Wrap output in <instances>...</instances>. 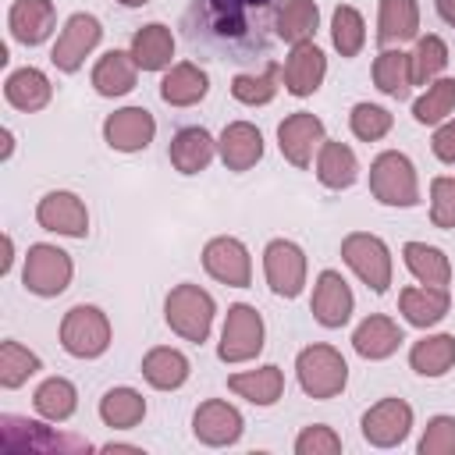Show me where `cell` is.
Wrapping results in <instances>:
<instances>
[{
	"instance_id": "cell-23",
	"label": "cell",
	"mask_w": 455,
	"mask_h": 455,
	"mask_svg": "<svg viewBox=\"0 0 455 455\" xmlns=\"http://www.w3.org/2000/svg\"><path fill=\"white\" fill-rule=\"evenodd\" d=\"M135 57L124 50H110L100 57V64L92 68V85L100 96H124L135 85Z\"/></svg>"
},
{
	"instance_id": "cell-50",
	"label": "cell",
	"mask_w": 455,
	"mask_h": 455,
	"mask_svg": "<svg viewBox=\"0 0 455 455\" xmlns=\"http://www.w3.org/2000/svg\"><path fill=\"white\" fill-rule=\"evenodd\" d=\"M11 270V235H4V259H0V274Z\"/></svg>"
},
{
	"instance_id": "cell-16",
	"label": "cell",
	"mask_w": 455,
	"mask_h": 455,
	"mask_svg": "<svg viewBox=\"0 0 455 455\" xmlns=\"http://www.w3.org/2000/svg\"><path fill=\"white\" fill-rule=\"evenodd\" d=\"M313 316L323 327H341L352 316V288L338 270H323L313 288Z\"/></svg>"
},
{
	"instance_id": "cell-30",
	"label": "cell",
	"mask_w": 455,
	"mask_h": 455,
	"mask_svg": "<svg viewBox=\"0 0 455 455\" xmlns=\"http://www.w3.org/2000/svg\"><path fill=\"white\" fill-rule=\"evenodd\" d=\"M359 174V164H355V153L345 146V142H323L320 146V156H316V178L327 185V188H348Z\"/></svg>"
},
{
	"instance_id": "cell-13",
	"label": "cell",
	"mask_w": 455,
	"mask_h": 455,
	"mask_svg": "<svg viewBox=\"0 0 455 455\" xmlns=\"http://www.w3.org/2000/svg\"><path fill=\"white\" fill-rule=\"evenodd\" d=\"M203 267L210 277H217L220 284H231V288H245L249 277H252V263H249V252L238 238H213L206 242L203 249Z\"/></svg>"
},
{
	"instance_id": "cell-34",
	"label": "cell",
	"mask_w": 455,
	"mask_h": 455,
	"mask_svg": "<svg viewBox=\"0 0 455 455\" xmlns=\"http://www.w3.org/2000/svg\"><path fill=\"white\" fill-rule=\"evenodd\" d=\"M409 363H412V370L423 373V377H441V373H448L451 363H455V338H451V334H434V338L416 341L412 352H409Z\"/></svg>"
},
{
	"instance_id": "cell-21",
	"label": "cell",
	"mask_w": 455,
	"mask_h": 455,
	"mask_svg": "<svg viewBox=\"0 0 455 455\" xmlns=\"http://www.w3.org/2000/svg\"><path fill=\"white\" fill-rule=\"evenodd\" d=\"M132 57L142 71H160L171 64L174 57V36L167 25H142L135 36H132Z\"/></svg>"
},
{
	"instance_id": "cell-10",
	"label": "cell",
	"mask_w": 455,
	"mask_h": 455,
	"mask_svg": "<svg viewBox=\"0 0 455 455\" xmlns=\"http://www.w3.org/2000/svg\"><path fill=\"white\" fill-rule=\"evenodd\" d=\"M100 36H103V28H100V21L92 14H71L68 25L57 36V46H53L50 60L60 71H78L85 53H92V46L100 43Z\"/></svg>"
},
{
	"instance_id": "cell-5",
	"label": "cell",
	"mask_w": 455,
	"mask_h": 455,
	"mask_svg": "<svg viewBox=\"0 0 455 455\" xmlns=\"http://www.w3.org/2000/svg\"><path fill=\"white\" fill-rule=\"evenodd\" d=\"M341 259L359 274V281L370 291H377V295L387 291V284H391V252H387V245L377 235L352 231L341 242Z\"/></svg>"
},
{
	"instance_id": "cell-20",
	"label": "cell",
	"mask_w": 455,
	"mask_h": 455,
	"mask_svg": "<svg viewBox=\"0 0 455 455\" xmlns=\"http://www.w3.org/2000/svg\"><path fill=\"white\" fill-rule=\"evenodd\" d=\"M263 156V135L249 121H235L220 135V160L228 171H249Z\"/></svg>"
},
{
	"instance_id": "cell-32",
	"label": "cell",
	"mask_w": 455,
	"mask_h": 455,
	"mask_svg": "<svg viewBox=\"0 0 455 455\" xmlns=\"http://www.w3.org/2000/svg\"><path fill=\"white\" fill-rule=\"evenodd\" d=\"M373 82H377L380 92H387L395 100H405L409 85H412V57L402 53V50H384L373 60Z\"/></svg>"
},
{
	"instance_id": "cell-1",
	"label": "cell",
	"mask_w": 455,
	"mask_h": 455,
	"mask_svg": "<svg viewBox=\"0 0 455 455\" xmlns=\"http://www.w3.org/2000/svg\"><path fill=\"white\" fill-rule=\"evenodd\" d=\"M295 370H299V384L309 398H334L348 380V366H345L341 352L331 345L302 348L295 359Z\"/></svg>"
},
{
	"instance_id": "cell-37",
	"label": "cell",
	"mask_w": 455,
	"mask_h": 455,
	"mask_svg": "<svg viewBox=\"0 0 455 455\" xmlns=\"http://www.w3.org/2000/svg\"><path fill=\"white\" fill-rule=\"evenodd\" d=\"M75 384L71 380H64V377H50V380H43L39 384V391H36V412L39 416H46V419H53V423H60V419H68L71 412H75Z\"/></svg>"
},
{
	"instance_id": "cell-45",
	"label": "cell",
	"mask_w": 455,
	"mask_h": 455,
	"mask_svg": "<svg viewBox=\"0 0 455 455\" xmlns=\"http://www.w3.org/2000/svg\"><path fill=\"white\" fill-rule=\"evenodd\" d=\"M295 451H299V455H338V451H341V437H338L331 427L313 423V427H306V430L299 434Z\"/></svg>"
},
{
	"instance_id": "cell-25",
	"label": "cell",
	"mask_w": 455,
	"mask_h": 455,
	"mask_svg": "<svg viewBox=\"0 0 455 455\" xmlns=\"http://www.w3.org/2000/svg\"><path fill=\"white\" fill-rule=\"evenodd\" d=\"M4 96L11 107L18 110H43L50 103V78L39 68H18L7 82H4Z\"/></svg>"
},
{
	"instance_id": "cell-42",
	"label": "cell",
	"mask_w": 455,
	"mask_h": 455,
	"mask_svg": "<svg viewBox=\"0 0 455 455\" xmlns=\"http://www.w3.org/2000/svg\"><path fill=\"white\" fill-rule=\"evenodd\" d=\"M277 92V64H270L263 75H238L231 82V96L238 103H249V107H259V103H270Z\"/></svg>"
},
{
	"instance_id": "cell-49",
	"label": "cell",
	"mask_w": 455,
	"mask_h": 455,
	"mask_svg": "<svg viewBox=\"0 0 455 455\" xmlns=\"http://www.w3.org/2000/svg\"><path fill=\"white\" fill-rule=\"evenodd\" d=\"M437 11H441V18L448 25H455V0H437Z\"/></svg>"
},
{
	"instance_id": "cell-29",
	"label": "cell",
	"mask_w": 455,
	"mask_h": 455,
	"mask_svg": "<svg viewBox=\"0 0 455 455\" xmlns=\"http://www.w3.org/2000/svg\"><path fill=\"white\" fill-rule=\"evenodd\" d=\"M228 387L242 398H249L252 405H274L284 391V377L277 366H259V370H249V373H235L228 380Z\"/></svg>"
},
{
	"instance_id": "cell-4",
	"label": "cell",
	"mask_w": 455,
	"mask_h": 455,
	"mask_svg": "<svg viewBox=\"0 0 455 455\" xmlns=\"http://www.w3.org/2000/svg\"><path fill=\"white\" fill-rule=\"evenodd\" d=\"M60 345L78 359H96L110 345V323L96 306H75L60 320Z\"/></svg>"
},
{
	"instance_id": "cell-2",
	"label": "cell",
	"mask_w": 455,
	"mask_h": 455,
	"mask_svg": "<svg viewBox=\"0 0 455 455\" xmlns=\"http://www.w3.org/2000/svg\"><path fill=\"white\" fill-rule=\"evenodd\" d=\"M164 316L185 341H206L213 323V299L199 284H178L164 302Z\"/></svg>"
},
{
	"instance_id": "cell-35",
	"label": "cell",
	"mask_w": 455,
	"mask_h": 455,
	"mask_svg": "<svg viewBox=\"0 0 455 455\" xmlns=\"http://www.w3.org/2000/svg\"><path fill=\"white\" fill-rule=\"evenodd\" d=\"M100 416H103L107 427L128 430V427H135V423L146 416V402H142V395L132 391V387H110V391L100 398Z\"/></svg>"
},
{
	"instance_id": "cell-9",
	"label": "cell",
	"mask_w": 455,
	"mask_h": 455,
	"mask_svg": "<svg viewBox=\"0 0 455 455\" xmlns=\"http://www.w3.org/2000/svg\"><path fill=\"white\" fill-rule=\"evenodd\" d=\"M263 270H267V284L284 299H295L306 284V256L288 238H274L263 249Z\"/></svg>"
},
{
	"instance_id": "cell-14",
	"label": "cell",
	"mask_w": 455,
	"mask_h": 455,
	"mask_svg": "<svg viewBox=\"0 0 455 455\" xmlns=\"http://www.w3.org/2000/svg\"><path fill=\"white\" fill-rule=\"evenodd\" d=\"M409 427H412V409L402 398H384L363 416V437L377 448H391L405 441Z\"/></svg>"
},
{
	"instance_id": "cell-26",
	"label": "cell",
	"mask_w": 455,
	"mask_h": 455,
	"mask_svg": "<svg viewBox=\"0 0 455 455\" xmlns=\"http://www.w3.org/2000/svg\"><path fill=\"white\" fill-rule=\"evenodd\" d=\"M213 160V139L206 128H181L171 139V164L181 174H199Z\"/></svg>"
},
{
	"instance_id": "cell-31",
	"label": "cell",
	"mask_w": 455,
	"mask_h": 455,
	"mask_svg": "<svg viewBox=\"0 0 455 455\" xmlns=\"http://www.w3.org/2000/svg\"><path fill=\"white\" fill-rule=\"evenodd\" d=\"M398 302H402V313H405L409 323L430 327V323H437V320L448 313V288H430V284H423V288H405Z\"/></svg>"
},
{
	"instance_id": "cell-44",
	"label": "cell",
	"mask_w": 455,
	"mask_h": 455,
	"mask_svg": "<svg viewBox=\"0 0 455 455\" xmlns=\"http://www.w3.org/2000/svg\"><path fill=\"white\" fill-rule=\"evenodd\" d=\"M423 455H455V416H434L419 437Z\"/></svg>"
},
{
	"instance_id": "cell-39",
	"label": "cell",
	"mask_w": 455,
	"mask_h": 455,
	"mask_svg": "<svg viewBox=\"0 0 455 455\" xmlns=\"http://www.w3.org/2000/svg\"><path fill=\"white\" fill-rule=\"evenodd\" d=\"M36 370H39V355H36V352H28V348L18 345V341H4V345H0V384H4V387L25 384Z\"/></svg>"
},
{
	"instance_id": "cell-43",
	"label": "cell",
	"mask_w": 455,
	"mask_h": 455,
	"mask_svg": "<svg viewBox=\"0 0 455 455\" xmlns=\"http://www.w3.org/2000/svg\"><path fill=\"white\" fill-rule=\"evenodd\" d=\"M387 128H391V114L384 107H373V103H355L352 107V132L363 142H377L380 135H387Z\"/></svg>"
},
{
	"instance_id": "cell-41",
	"label": "cell",
	"mask_w": 455,
	"mask_h": 455,
	"mask_svg": "<svg viewBox=\"0 0 455 455\" xmlns=\"http://www.w3.org/2000/svg\"><path fill=\"white\" fill-rule=\"evenodd\" d=\"M409 57H412V85H427L448 64V50L437 36H423Z\"/></svg>"
},
{
	"instance_id": "cell-6",
	"label": "cell",
	"mask_w": 455,
	"mask_h": 455,
	"mask_svg": "<svg viewBox=\"0 0 455 455\" xmlns=\"http://www.w3.org/2000/svg\"><path fill=\"white\" fill-rule=\"evenodd\" d=\"M0 448L4 451H89V441L53 434L32 419L0 416Z\"/></svg>"
},
{
	"instance_id": "cell-19",
	"label": "cell",
	"mask_w": 455,
	"mask_h": 455,
	"mask_svg": "<svg viewBox=\"0 0 455 455\" xmlns=\"http://www.w3.org/2000/svg\"><path fill=\"white\" fill-rule=\"evenodd\" d=\"M53 18H57V11H53L50 0H14L7 25H11V36H14L18 43L36 46V43H43V39L50 36Z\"/></svg>"
},
{
	"instance_id": "cell-27",
	"label": "cell",
	"mask_w": 455,
	"mask_h": 455,
	"mask_svg": "<svg viewBox=\"0 0 455 455\" xmlns=\"http://www.w3.org/2000/svg\"><path fill=\"white\" fill-rule=\"evenodd\" d=\"M402 256H405V267L416 274V281H423V284H430V288H448V281H451V263H448V256H444L441 249H434V245H427V242H409V245L402 249Z\"/></svg>"
},
{
	"instance_id": "cell-8",
	"label": "cell",
	"mask_w": 455,
	"mask_h": 455,
	"mask_svg": "<svg viewBox=\"0 0 455 455\" xmlns=\"http://www.w3.org/2000/svg\"><path fill=\"white\" fill-rule=\"evenodd\" d=\"M263 348V320L252 306L238 302L228 309V320H224V331H220V348L217 355L224 363H245L252 355H259Z\"/></svg>"
},
{
	"instance_id": "cell-24",
	"label": "cell",
	"mask_w": 455,
	"mask_h": 455,
	"mask_svg": "<svg viewBox=\"0 0 455 455\" xmlns=\"http://www.w3.org/2000/svg\"><path fill=\"white\" fill-rule=\"evenodd\" d=\"M206 89H210V78L196 64H174L160 82V96L171 107H192L206 96Z\"/></svg>"
},
{
	"instance_id": "cell-28",
	"label": "cell",
	"mask_w": 455,
	"mask_h": 455,
	"mask_svg": "<svg viewBox=\"0 0 455 455\" xmlns=\"http://www.w3.org/2000/svg\"><path fill=\"white\" fill-rule=\"evenodd\" d=\"M142 377L160 391H174L188 380V359L178 348H153L142 359Z\"/></svg>"
},
{
	"instance_id": "cell-52",
	"label": "cell",
	"mask_w": 455,
	"mask_h": 455,
	"mask_svg": "<svg viewBox=\"0 0 455 455\" xmlns=\"http://www.w3.org/2000/svg\"><path fill=\"white\" fill-rule=\"evenodd\" d=\"M117 4H124V7H139V4H146V0H117Z\"/></svg>"
},
{
	"instance_id": "cell-48",
	"label": "cell",
	"mask_w": 455,
	"mask_h": 455,
	"mask_svg": "<svg viewBox=\"0 0 455 455\" xmlns=\"http://www.w3.org/2000/svg\"><path fill=\"white\" fill-rule=\"evenodd\" d=\"M434 153L444 160V164H455V121L441 124L434 132Z\"/></svg>"
},
{
	"instance_id": "cell-17",
	"label": "cell",
	"mask_w": 455,
	"mask_h": 455,
	"mask_svg": "<svg viewBox=\"0 0 455 455\" xmlns=\"http://www.w3.org/2000/svg\"><path fill=\"white\" fill-rule=\"evenodd\" d=\"M192 430H196V437H199L203 444H213V448L235 444V441L242 437V416H238L235 405L210 398V402H203V405L196 409Z\"/></svg>"
},
{
	"instance_id": "cell-22",
	"label": "cell",
	"mask_w": 455,
	"mask_h": 455,
	"mask_svg": "<svg viewBox=\"0 0 455 455\" xmlns=\"http://www.w3.org/2000/svg\"><path fill=\"white\" fill-rule=\"evenodd\" d=\"M398 341H402V331L391 316H366L352 334L355 352L366 359H387L398 348Z\"/></svg>"
},
{
	"instance_id": "cell-38",
	"label": "cell",
	"mask_w": 455,
	"mask_h": 455,
	"mask_svg": "<svg viewBox=\"0 0 455 455\" xmlns=\"http://www.w3.org/2000/svg\"><path fill=\"white\" fill-rule=\"evenodd\" d=\"M331 36H334V46L341 50V57H355L363 50V39H366V25H363V14L348 4H341L331 18Z\"/></svg>"
},
{
	"instance_id": "cell-11",
	"label": "cell",
	"mask_w": 455,
	"mask_h": 455,
	"mask_svg": "<svg viewBox=\"0 0 455 455\" xmlns=\"http://www.w3.org/2000/svg\"><path fill=\"white\" fill-rule=\"evenodd\" d=\"M36 220L46 231L68 235V238H85L89 235V213L85 203L75 192H46L36 206Z\"/></svg>"
},
{
	"instance_id": "cell-33",
	"label": "cell",
	"mask_w": 455,
	"mask_h": 455,
	"mask_svg": "<svg viewBox=\"0 0 455 455\" xmlns=\"http://www.w3.org/2000/svg\"><path fill=\"white\" fill-rule=\"evenodd\" d=\"M419 28V7L416 0H380V43H405Z\"/></svg>"
},
{
	"instance_id": "cell-46",
	"label": "cell",
	"mask_w": 455,
	"mask_h": 455,
	"mask_svg": "<svg viewBox=\"0 0 455 455\" xmlns=\"http://www.w3.org/2000/svg\"><path fill=\"white\" fill-rule=\"evenodd\" d=\"M430 199V220L437 228H455V178H434Z\"/></svg>"
},
{
	"instance_id": "cell-36",
	"label": "cell",
	"mask_w": 455,
	"mask_h": 455,
	"mask_svg": "<svg viewBox=\"0 0 455 455\" xmlns=\"http://www.w3.org/2000/svg\"><path fill=\"white\" fill-rule=\"evenodd\" d=\"M316 21H320V11L313 0H284L277 11V36L295 46L316 32Z\"/></svg>"
},
{
	"instance_id": "cell-12",
	"label": "cell",
	"mask_w": 455,
	"mask_h": 455,
	"mask_svg": "<svg viewBox=\"0 0 455 455\" xmlns=\"http://www.w3.org/2000/svg\"><path fill=\"white\" fill-rule=\"evenodd\" d=\"M153 132H156V121L149 110L142 107H124V110H114L107 121H103V139L110 149H121V153H139L153 142Z\"/></svg>"
},
{
	"instance_id": "cell-15",
	"label": "cell",
	"mask_w": 455,
	"mask_h": 455,
	"mask_svg": "<svg viewBox=\"0 0 455 455\" xmlns=\"http://www.w3.org/2000/svg\"><path fill=\"white\" fill-rule=\"evenodd\" d=\"M277 142H281V153H284L295 167L306 171L309 160H313V149L323 146V124H320L316 114L299 110V114H291V117L281 121V128H277Z\"/></svg>"
},
{
	"instance_id": "cell-3",
	"label": "cell",
	"mask_w": 455,
	"mask_h": 455,
	"mask_svg": "<svg viewBox=\"0 0 455 455\" xmlns=\"http://www.w3.org/2000/svg\"><path fill=\"white\" fill-rule=\"evenodd\" d=\"M370 192L387 203V206H416L419 203V185L416 171L405 153H380L370 167Z\"/></svg>"
},
{
	"instance_id": "cell-47",
	"label": "cell",
	"mask_w": 455,
	"mask_h": 455,
	"mask_svg": "<svg viewBox=\"0 0 455 455\" xmlns=\"http://www.w3.org/2000/svg\"><path fill=\"white\" fill-rule=\"evenodd\" d=\"M267 0H210L213 14H217V32L224 36H238L245 28V7H259Z\"/></svg>"
},
{
	"instance_id": "cell-7",
	"label": "cell",
	"mask_w": 455,
	"mask_h": 455,
	"mask_svg": "<svg viewBox=\"0 0 455 455\" xmlns=\"http://www.w3.org/2000/svg\"><path fill=\"white\" fill-rule=\"evenodd\" d=\"M21 281H25V288L32 295H43V299L60 295L68 288V281H71V256L64 249H57V245H46V242L32 245L28 256H25Z\"/></svg>"
},
{
	"instance_id": "cell-40",
	"label": "cell",
	"mask_w": 455,
	"mask_h": 455,
	"mask_svg": "<svg viewBox=\"0 0 455 455\" xmlns=\"http://www.w3.org/2000/svg\"><path fill=\"white\" fill-rule=\"evenodd\" d=\"M455 110V82L451 78H441V82H434L419 100H416V107H412V114H416V121L419 124H437L444 114H451Z\"/></svg>"
},
{
	"instance_id": "cell-18",
	"label": "cell",
	"mask_w": 455,
	"mask_h": 455,
	"mask_svg": "<svg viewBox=\"0 0 455 455\" xmlns=\"http://www.w3.org/2000/svg\"><path fill=\"white\" fill-rule=\"evenodd\" d=\"M323 75H327V57H323V50H320L316 43H309V39L295 43V46H291V57H288V64H284V89L295 92V96H309V92L320 89Z\"/></svg>"
},
{
	"instance_id": "cell-51",
	"label": "cell",
	"mask_w": 455,
	"mask_h": 455,
	"mask_svg": "<svg viewBox=\"0 0 455 455\" xmlns=\"http://www.w3.org/2000/svg\"><path fill=\"white\" fill-rule=\"evenodd\" d=\"M7 156H11V132L4 128V160H7Z\"/></svg>"
}]
</instances>
